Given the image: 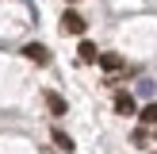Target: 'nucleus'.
<instances>
[{
    "instance_id": "obj_1",
    "label": "nucleus",
    "mask_w": 157,
    "mask_h": 154,
    "mask_svg": "<svg viewBox=\"0 0 157 154\" xmlns=\"http://www.w3.org/2000/svg\"><path fill=\"white\" fill-rule=\"evenodd\" d=\"M84 27H88V19H84L81 12H73V8L61 15V31H65V35H84Z\"/></svg>"
},
{
    "instance_id": "obj_2",
    "label": "nucleus",
    "mask_w": 157,
    "mask_h": 154,
    "mask_svg": "<svg viewBox=\"0 0 157 154\" xmlns=\"http://www.w3.org/2000/svg\"><path fill=\"white\" fill-rule=\"evenodd\" d=\"M134 112H138L134 92H115V116H134Z\"/></svg>"
},
{
    "instance_id": "obj_3",
    "label": "nucleus",
    "mask_w": 157,
    "mask_h": 154,
    "mask_svg": "<svg viewBox=\"0 0 157 154\" xmlns=\"http://www.w3.org/2000/svg\"><path fill=\"white\" fill-rule=\"evenodd\" d=\"M42 100H46V108H50L54 116H65V112H69L65 96H61V92H54V89H46V92H42Z\"/></svg>"
},
{
    "instance_id": "obj_4",
    "label": "nucleus",
    "mask_w": 157,
    "mask_h": 154,
    "mask_svg": "<svg viewBox=\"0 0 157 154\" xmlns=\"http://www.w3.org/2000/svg\"><path fill=\"white\" fill-rule=\"evenodd\" d=\"M23 54H27L35 66H46V62H50V50H46L42 43H27V46H23Z\"/></svg>"
},
{
    "instance_id": "obj_5",
    "label": "nucleus",
    "mask_w": 157,
    "mask_h": 154,
    "mask_svg": "<svg viewBox=\"0 0 157 154\" xmlns=\"http://www.w3.org/2000/svg\"><path fill=\"white\" fill-rule=\"evenodd\" d=\"M138 120H142L146 127H157V104H153V100H146V104L138 108Z\"/></svg>"
},
{
    "instance_id": "obj_6",
    "label": "nucleus",
    "mask_w": 157,
    "mask_h": 154,
    "mask_svg": "<svg viewBox=\"0 0 157 154\" xmlns=\"http://www.w3.org/2000/svg\"><path fill=\"white\" fill-rule=\"evenodd\" d=\"M77 58H81V62H96V58H100V50H96V46L88 43V38H84V43L77 46Z\"/></svg>"
},
{
    "instance_id": "obj_7",
    "label": "nucleus",
    "mask_w": 157,
    "mask_h": 154,
    "mask_svg": "<svg viewBox=\"0 0 157 154\" xmlns=\"http://www.w3.org/2000/svg\"><path fill=\"white\" fill-rule=\"evenodd\" d=\"M96 62H100V66L107 69V73H115V69H123V58H119V54H100Z\"/></svg>"
},
{
    "instance_id": "obj_8",
    "label": "nucleus",
    "mask_w": 157,
    "mask_h": 154,
    "mask_svg": "<svg viewBox=\"0 0 157 154\" xmlns=\"http://www.w3.org/2000/svg\"><path fill=\"white\" fill-rule=\"evenodd\" d=\"M130 143H134L138 150H146V146H150V131H146V123H142V127H134V135H130Z\"/></svg>"
},
{
    "instance_id": "obj_9",
    "label": "nucleus",
    "mask_w": 157,
    "mask_h": 154,
    "mask_svg": "<svg viewBox=\"0 0 157 154\" xmlns=\"http://www.w3.org/2000/svg\"><path fill=\"white\" fill-rule=\"evenodd\" d=\"M157 92V81H138V89H134V96H142V100H150Z\"/></svg>"
},
{
    "instance_id": "obj_10",
    "label": "nucleus",
    "mask_w": 157,
    "mask_h": 154,
    "mask_svg": "<svg viewBox=\"0 0 157 154\" xmlns=\"http://www.w3.org/2000/svg\"><path fill=\"white\" fill-rule=\"evenodd\" d=\"M54 143H58V150H73V139L65 131H54Z\"/></svg>"
},
{
    "instance_id": "obj_11",
    "label": "nucleus",
    "mask_w": 157,
    "mask_h": 154,
    "mask_svg": "<svg viewBox=\"0 0 157 154\" xmlns=\"http://www.w3.org/2000/svg\"><path fill=\"white\" fill-rule=\"evenodd\" d=\"M69 4H77V0H69Z\"/></svg>"
},
{
    "instance_id": "obj_12",
    "label": "nucleus",
    "mask_w": 157,
    "mask_h": 154,
    "mask_svg": "<svg viewBox=\"0 0 157 154\" xmlns=\"http://www.w3.org/2000/svg\"><path fill=\"white\" fill-rule=\"evenodd\" d=\"M153 154H157V150H153Z\"/></svg>"
}]
</instances>
